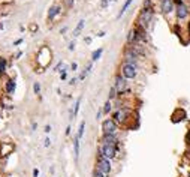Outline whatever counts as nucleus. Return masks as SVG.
<instances>
[{"label":"nucleus","instance_id":"obj_1","mask_svg":"<svg viewBox=\"0 0 190 177\" xmlns=\"http://www.w3.org/2000/svg\"><path fill=\"white\" fill-rule=\"evenodd\" d=\"M153 18H154V8H142L138 14L136 24L148 30V26L153 23Z\"/></svg>","mask_w":190,"mask_h":177},{"label":"nucleus","instance_id":"obj_2","mask_svg":"<svg viewBox=\"0 0 190 177\" xmlns=\"http://www.w3.org/2000/svg\"><path fill=\"white\" fill-rule=\"evenodd\" d=\"M130 116H132V110L127 108V107H121V108H117L112 113V117L111 119H114V122L117 125H126L127 120L130 119Z\"/></svg>","mask_w":190,"mask_h":177},{"label":"nucleus","instance_id":"obj_3","mask_svg":"<svg viewBox=\"0 0 190 177\" xmlns=\"http://www.w3.org/2000/svg\"><path fill=\"white\" fill-rule=\"evenodd\" d=\"M114 87H115V90H117V93H118V98H121V96H124V95H127L130 90H129V86H127V80L118 72L117 75H115V78H114Z\"/></svg>","mask_w":190,"mask_h":177},{"label":"nucleus","instance_id":"obj_4","mask_svg":"<svg viewBox=\"0 0 190 177\" xmlns=\"http://www.w3.org/2000/svg\"><path fill=\"white\" fill-rule=\"evenodd\" d=\"M138 71H139V68L135 66V65H129V63H121L120 65V74L126 80H135L138 77Z\"/></svg>","mask_w":190,"mask_h":177},{"label":"nucleus","instance_id":"obj_5","mask_svg":"<svg viewBox=\"0 0 190 177\" xmlns=\"http://www.w3.org/2000/svg\"><path fill=\"white\" fill-rule=\"evenodd\" d=\"M189 18H190V6L187 3L177 5V8H175V20H177V23H184Z\"/></svg>","mask_w":190,"mask_h":177},{"label":"nucleus","instance_id":"obj_6","mask_svg":"<svg viewBox=\"0 0 190 177\" xmlns=\"http://www.w3.org/2000/svg\"><path fill=\"white\" fill-rule=\"evenodd\" d=\"M118 153V146H111V144H101L99 147V155L106 158V159H114Z\"/></svg>","mask_w":190,"mask_h":177},{"label":"nucleus","instance_id":"obj_7","mask_svg":"<svg viewBox=\"0 0 190 177\" xmlns=\"http://www.w3.org/2000/svg\"><path fill=\"white\" fill-rule=\"evenodd\" d=\"M175 0H160L159 3V9H160V14L165 15V17H169L172 14H175Z\"/></svg>","mask_w":190,"mask_h":177},{"label":"nucleus","instance_id":"obj_8","mask_svg":"<svg viewBox=\"0 0 190 177\" xmlns=\"http://www.w3.org/2000/svg\"><path fill=\"white\" fill-rule=\"evenodd\" d=\"M96 168H98V170H101L105 176H108V174L112 171L111 161H109V159H106V158H104V156H101V155H98V159H96Z\"/></svg>","mask_w":190,"mask_h":177},{"label":"nucleus","instance_id":"obj_9","mask_svg":"<svg viewBox=\"0 0 190 177\" xmlns=\"http://www.w3.org/2000/svg\"><path fill=\"white\" fill-rule=\"evenodd\" d=\"M117 129H118V125L114 122V119H105L102 122V134L114 135V134H117Z\"/></svg>","mask_w":190,"mask_h":177},{"label":"nucleus","instance_id":"obj_10","mask_svg":"<svg viewBox=\"0 0 190 177\" xmlns=\"http://www.w3.org/2000/svg\"><path fill=\"white\" fill-rule=\"evenodd\" d=\"M120 140L117 137V134L114 135H105L102 134V138H101V144H111V146H118Z\"/></svg>","mask_w":190,"mask_h":177},{"label":"nucleus","instance_id":"obj_11","mask_svg":"<svg viewBox=\"0 0 190 177\" xmlns=\"http://www.w3.org/2000/svg\"><path fill=\"white\" fill-rule=\"evenodd\" d=\"M136 39H138V32H136V27L133 26V27L129 30L127 36H126V44H127V45H130V44H136Z\"/></svg>","mask_w":190,"mask_h":177},{"label":"nucleus","instance_id":"obj_12","mask_svg":"<svg viewBox=\"0 0 190 177\" xmlns=\"http://www.w3.org/2000/svg\"><path fill=\"white\" fill-rule=\"evenodd\" d=\"M60 9H61V8H60V5H52V6L48 9V20H50V21H52V20H54V18L60 14Z\"/></svg>","mask_w":190,"mask_h":177},{"label":"nucleus","instance_id":"obj_13","mask_svg":"<svg viewBox=\"0 0 190 177\" xmlns=\"http://www.w3.org/2000/svg\"><path fill=\"white\" fill-rule=\"evenodd\" d=\"M14 150V144H8V143H2L0 144V155L2 156H6V155H9L11 152Z\"/></svg>","mask_w":190,"mask_h":177},{"label":"nucleus","instance_id":"obj_14","mask_svg":"<svg viewBox=\"0 0 190 177\" xmlns=\"http://www.w3.org/2000/svg\"><path fill=\"white\" fill-rule=\"evenodd\" d=\"M91 68H93V62H90V63H88V65L84 68V71L79 74V78H78V80H79V81H84V80H85V77H87V75L91 72Z\"/></svg>","mask_w":190,"mask_h":177},{"label":"nucleus","instance_id":"obj_15","mask_svg":"<svg viewBox=\"0 0 190 177\" xmlns=\"http://www.w3.org/2000/svg\"><path fill=\"white\" fill-rule=\"evenodd\" d=\"M73 155H75V161H78V156H79V138L76 135L73 138Z\"/></svg>","mask_w":190,"mask_h":177},{"label":"nucleus","instance_id":"obj_16","mask_svg":"<svg viewBox=\"0 0 190 177\" xmlns=\"http://www.w3.org/2000/svg\"><path fill=\"white\" fill-rule=\"evenodd\" d=\"M132 2H133V0H126V2L123 3V6H121V9H120V12H118V15H117V18H121L124 15V12L129 9V6L132 5Z\"/></svg>","mask_w":190,"mask_h":177},{"label":"nucleus","instance_id":"obj_17","mask_svg":"<svg viewBox=\"0 0 190 177\" xmlns=\"http://www.w3.org/2000/svg\"><path fill=\"white\" fill-rule=\"evenodd\" d=\"M84 26H85V20H81V21L76 24V27H75V30H73V36H75V38H76V36H79V33L82 32Z\"/></svg>","mask_w":190,"mask_h":177},{"label":"nucleus","instance_id":"obj_18","mask_svg":"<svg viewBox=\"0 0 190 177\" xmlns=\"http://www.w3.org/2000/svg\"><path fill=\"white\" fill-rule=\"evenodd\" d=\"M104 54V48H98V50H94L93 54H91V62H98L101 59V56Z\"/></svg>","mask_w":190,"mask_h":177},{"label":"nucleus","instance_id":"obj_19","mask_svg":"<svg viewBox=\"0 0 190 177\" xmlns=\"http://www.w3.org/2000/svg\"><path fill=\"white\" fill-rule=\"evenodd\" d=\"M6 92L11 93V95L15 92V81L14 80H8V83H6Z\"/></svg>","mask_w":190,"mask_h":177},{"label":"nucleus","instance_id":"obj_20","mask_svg":"<svg viewBox=\"0 0 190 177\" xmlns=\"http://www.w3.org/2000/svg\"><path fill=\"white\" fill-rule=\"evenodd\" d=\"M112 107H114V105H112V101H109V99H108V101L105 102V105H104V108H102V111H104V114H109V113L112 111Z\"/></svg>","mask_w":190,"mask_h":177},{"label":"nucleus","instance_id":"obj_21","mask_svg":"<svg viewBox=\"0 0 190 177\" xmlns=\"http://www.w3.org/2000/svg\"><path fill=\"white\" fill-rule=\"evenodd\" d=\"M84 129H85V122L82 120L81 123H79V128H78V132H76V137L81 140L82 138V135H84Z\"/></svg>","mask_w":190,"mask_h":177},{"label":"nucleus","instance_id":"obj_22","mask_svg":"<svg viewBox=\"0 0 190 177\" xmlns=\"http://www.w3.org/2000/svg\"><path fill=\"white\" fill-rule=\"evenodd\" d=\"M117 98H118V93H117V90H115V87L112 86L111 90H109V95H108V99H109V101H114V99H117Z\"/></svg>","mask_w":190,"mask_h":177},{"label":"nucleus","instance_id":"obj_23","mask_svg":"<svg viewBox=\"0 0 190 177\" xmlns=\"http://www.w3.org/2000/svg\"><path fill=\"white\" fill-rule=\"evenodd\" d=\"M79 105H81V98H78V99H76V102H75V105H73V119L78 116V111H79Z\"/></svg>","mask_w":190,"mask_h":177},{"label":"nucleus","instance_id":"obj_24","mask_svg":"<svg viewBox=\"0 0 190 177\" xmlns=\"http://www.w3.org/2000/svg\"><path fill=\"white\" fill-rule=\"evenodd\" d=\"M91 177H106V176H105V174H104L101 170L94 168V170H93V173H91Z\"/></svg>","mask_w":190,"mask_h":177},{"label":"nucleus","instance_id":"obj_25","mask_svg":"<svg viewBox=\"0 0 190 177\" xmlns=\"http://www.w3.org/2000/svg\"><path fill=\"white\" fill-rule=\"evenodd\" d=\"M5 69H6V60L0 57V72L3 74V72H5Z\"/></svg>","mask_w":190,"mask_h":177},{"label":"nucleus","instance_id":"obj_26","mask_svg":"<svg viewBox=\"0 0 190 177\" xmlns=\"http://www.w3.org/2000/svg\"><path fill=\"white\" fill-rule=\"evenodd\" d=\"M142 8H154V6H153V0H144Z\"/></svg>","mask_w":190,"mask_h":177},{"label":"nucleus","instance_id":"obj_27","mask_svg":"<svg viewBox=\"0 0 190 177\" xmlns=\"http://www.w3.org/2000/svg\"><path fill=\"white\" fill-rule=\"evenodd\" d=\"M33 90H35L36 95H41V84L39 83H35L33 84Z\"/></svg>","mask_w":190,"mask_h":177},{"label":"nucleus","instance_id":"obj_28","mask_svg":"<svg viewBox=\"0 0 190 177\" xmlns=\"http://www.w3.org/2000/svg\"><path fill=\"white\" fill-rule=\"evenodd\" d=\"M108 5H109V0H101V8L102 9H106Z\"/></svg>","mask_w":190,"mask_h":177},{"label":"nucleus","instance_id":"obj_29","mask_svg":"<svg viewBox=\"0 0 190 177\" xmlns=\"http://www.w3.org/2000/svg\"><path fill=\"white\" fill-rule=\"evenodd\" d=\"M64 3H66L67 9H70V8L73 6V3H75V0H64Z\"/></svg>","mask_w":190,"mask_h":177},{"label":"nucleus","instance_id":"obj_30","mask_svg":"<svg viewBox=\"0 0 190 177\" xmlns=\"http://www.w3.org/2000/svg\"><path fill=\"white\" fill-rule=\"evenodd\" d=\"M186 143H187V146H190V129H189L187 134H186Z\"/></svg>","mask_w":190,"mask_h":177},{"label":"nucleus","instance_id":"obj_31","mask_svg":"<svg viewBox=\"0 0 190 177\" xmlns=\"http://www.w3.org/2000/svg\"><path fill=\"white\" fill-rule=\"evenodd\" d=\"M50 144H51V140H50V138H45V140H44V146H45V147H50Z\"/></svg>","mask_w":190,"mask_h":177},{"label":"nucleus","instance_id":"obj_32","mask_svg":"<svg viewBox=\"0 0 190 177\" xmlns=\"http://www.w3.org/2000/svg\"><path fill=\"white\" fill-rule=\"evenodd\" d=\"M102 114H104V111H102V110H99V111H98V114H96V120H101Z\"/></svg>","mask_w":190,"mask_h":177},{"label":"nucleus","instance_id":"obj_33","mask_svg":"<svg viewBox=\"0 0 190 177\" xmlns=\"http://www.w3.org/2000/svg\"><path fill=\"white\" fill-rule=\"evenodd\" d=\"M70 69H72V71H76V69H78V65H76V63L73 62V63L70 65Z\"/></svg>","mask_w":190,"mask_h":177},{"label":"nucleus","instance_id":"obj_34","mask_svg":"<svg viewBox=\"0 0 190 177\" xmlns=\"http://www.w3.org/2000/svg\"><path fill=\"white\" fill-rule=\"evenodd\" d=\"M76 81H78V78H72V80L69 81V84H70V86H75V84H76Z\"/></svg>","mask_w":190,"mask_h":177},{"label":"nucleus","instance_id":"obj_35","mask_svg":"<svg viewBox=\"0 0 190 177\" xmlns=\"http://www.w3.org/2000/svg\"><path fill=\"white\" fill-rule=\"evenodd\" d=\"M69 50H70V51L75 50V42H70V44H69Z\"/></svg>","mask_w":190,"mask_h":177},{"label":"nucleus","instance_id":"obj_36","mask_svg":"<svg viewBox=\"0 0 190 177\" xmlns=\"http://www.w3.org/2000/svg\"><path fill=\"white\" fill-rule=\"evenodd\" d=\"M44 131H45V132H47V134H48V132H51V126H50V125H47V126H45V129H44Z\"/></svg>","mask_w":190,"mask_h":177},{"label":"nucleus","instance_id":"obj_37","mask_svg":"<svg viewBox=\"0 0 190 177\" xmlns=\"http://www.w3.org/2000/svg\"><path fill=\"white\" fill-rule=\"evenodd\" d=\"M33 176H35V177H38V176H39V170H38V168H35V170H33Z\"/></svg>","mask_w":190,"mask_h":177},{"label":"nucleus","instance_id":"obj_38","mask_svg":"<svg viewBox=\"0 0 190 177\" xmlns=\"http://www.w3.org/2000/svg\"><path fill=\"white\" fill-rule=\"evenodd\" d=\"M84 42H85V44H90V42H91V38H90V36H87V38L84 39Z\"/></svg>","mask_w":190,"mask_h":177},{"label":"nucleus","instance_id":"obj_39","mask_svg":"<svg viewBox=\"0 0 190 177\" xmlns=\"http://www.w3.org/2000/svg\"><path fill=\"white\" fill-rule=\"evenodd\" d=\"M105 35H106V33H105V32H99V33H98V36H99V38H104V36H105Z\"/></svg>","mask_w":190,"mask_h":177},{"label":"nucleus","instance_id":"obj_40","mask_svg":"<svg viewBox=\"0 0 190 177\" xmlns=\"http://www.w3.org/2000/svg\"><path fill=\"white\" fill-rule=\"evenodd\" d=\"M66 135H70V126L66 128Z\"/></svg>","mask_w":190,"mask_h":177},{"label":"nucleus","instance_id":"obj_41","mask_svg":"<svg viewBox=\"0 0 190 177\" xmlns=\"http://www.w3.org/2000/svg\"><path fill=\"white\" fill-rule=\"evenodd\" d=\"M109 2H117V0H109Z\"/></svg>","mask_w":190,"mask_h":177},{"label":"nucleus","instance_id":"obj_42","mask_svg":"<svg viewBox=\"0 0 190 177\" xmlns=\"http://www.w3.org/2000/svg\"><path fill=\"white\" fill-rule=\"evenodd\" d=\"M0 75H2V72H0Z\"/></svg>","mask_w":190,"mask_h":177},{"label":"nucleus","instance_id":"obj_43","mask_svg":"<svg viewBox=\"0 0 190 177\" xmlns=\"http://www.w3.org/2000/svg\"><path fill=\"white\" fill-rule=\"evenodd\" d=\"M187 2H190V0H187Z\"/></svg>","mask_w":190,"mask_h":177}]
</instances>
